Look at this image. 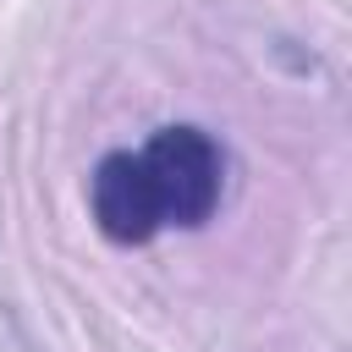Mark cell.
<instances>
[{
    "instance_id": "1",
    "label": "cell",
    "mask_w": 352,
    "mask_h": 352,
    "mask_svg": "<svg viewBox=\"0 0 352 352\" xmlns=\"http://www.w3.org/2000/svg\"><path fill=\"white\" fill-rule=\"evenodd\" d=\"M226 198V148L214 132L176 121L143 148H110L88 176V214L116 248H143L160 231H198Z\"/></svg>"
}]
</instances>
